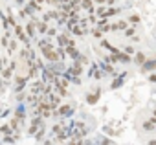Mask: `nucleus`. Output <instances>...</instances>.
<instances>
[{
    "label": "nucleus",
    "mask_w": 156,
    "mask_h": 145,
    "mask_svg": "<svg viewBox=\"0 0 156 145\" xmlns=\"http://www.w3.org/2000/svg\"><path fill=\"white\" fill-rule=\"evenodd\" d=\"M11 114H13V110H11V108H6L0 118H2V119H9V116H11Z\"/></svg>",
    "instance_id": "nucleus-40"
},
{
    "label": "nucleus",
    "mask_w": 156,
    "mask_h": 145,
    "mask_svg": "<svg viewBox=\"0 0 156 145\" xmlns=\"http://www.w3.org/2000/svg\"><path fill=\"white\" fill-rule=\"evenodd\" d=\"M145 145H156V138H149V140L145 141Z\"/></svg>",
    "instance_id": "nucleus-46"
},
{
    "label": "nucleus",
    "mask_w": 156,
    "mask_h": 145,
    "mask_svg": "<svg viewBox=\"0 0 156 145\" xmlns=\"http://www.w3.org/2000/svg\"><path fill=\"white\" fill-rule=\"evenodd\" d=\"M147 81H149V83H156V72H152V74L147 76Z\"/></svg>",
    "instance_id": "nucleus-41"
},
{
    "label": "nucleus",
    "mask_w": 156,
    "mask_h": 145,
    "mask_svg": "<svg viewBox=\"0 0 156 145\" xmlns=\"http://www.w3.org/2000/svg\"><path fill=\"white\" fill-rule=\"evenodd\" d=\"M107 24H110V20L108 19H98V28H103V26H107Z\"/></svg>",
    "instance_id": "nucleus-37"
},
{
    "label": "nucleus",
    "mask_w": 156,
    "mask_h": 145,
    "mask_svg": "<svg viewBox=\"0 0 156 145\" xmlns=\"http://www.w3.org/2000/svg\"><path fill=\"white\" fill-rule=\"evenodd\" d=\"M101 94H103V90H101V87L98 85H94L88 92H87V96H85V103H88V105H98L99 103V99H101Z\"/></svg>",
    "instance_id": "nucleus-3"
},
{
    "label": "nucleus",
    "mask_w": 156,
    "mask_h": 145,
    "mask_svg": "<svg viewBox=\"0 0 156 145\" xmlns=\"http://www.w3.org/2000/svg\"><path fill=\"white\" fill-rule=\"evenodd\" d=\"M28 76H22V74H15L13 77V94H19V92H24L28 90Z\"/></svg>",
    "instance_id": "nucleus-2"
},
{
    "label": "nucleus",
    "mask_w": 156,
    "mask_h": 145,
    "mask_svg": "<svg viewBox=\"0 0 156 145\" xmlns=\"http://www.w3.org/2000/svg\"><path fill=\"white\" fill-rule=\"evenodd\" d=\"M118 59H119V64H132V55L125 53L123 50L118 53Z\"/></svg>",
    "instance_id": "nucleus-22"
},
{
    "label": "nucleus",
    "mask_w": 156,
    "mask_h": 145,
    "mask_svg": "<svg viewBox=\"0 0 156 145\" xmlns=\"http://www.w3.org/2000/svg\"><path fill=\"white\" fill-rule=\"evenodd\" d=\"M107 6H108V8H114V6H118V0H107Z\"/></svg>",
    "instance_id": "nucleus-44"
},
{
    "label": "nucleus",
    "mask_w": 156,
    "mask_h": 145,
    "mask_svg": "<svg viewBox=\"0 0 156 145\" xmlns=\"http://www.w3.org/2000/svg\"><path fill=\"white\" fill-rule=\"evenodd\" d=\"M44 87H46V83H44L42 79H33V81L28 85V92L33 94V96H41L42 90H44Z\"/></svg>",
    "instance_id": "nucleus-5"
},
{
    "label": "nucleus",
    "mask_w": 156,
    "mask_h": 145,
    "mask_svg": "<svg viewBox=\"0 0 156 145\" xmlns=\"http://www.w3.org/2000/svg\"><path fill=\"white\" fill-rule=\"evenodd\" d=\"M73 114H75V105H72V103H62L57 110H53L51 112V118L53 119H70V118H73Z\"/></svg>",
    "instance_id": "nucleus-1"
},
{
    "label": "nucleus",
    "mask_w": 156,
    "mask_h": 145,
    "mask_svg": "<svg viewBox=\"0 0 156 145\" xmlns=\"http://www.w3.org/2000/svg\"><path fill=\"white\" fill-rule=\"evenodd\" d=\"M151 114H152V116L156 118V108H152V112H151Z\"/></svg>",
    "instance_id": "nucleus-48"
},
{
    "label": "nucleus",
    "mask_w": 156,
    "mask_h": 145,
    "mask_svg": "<svg viewBox=\"0 0 156 145\" xmlns=\"http://www.w3.org/2000/svg\"><path fill=\"white\" fill-rule=\"evenodd\" d=\"M75 61H79V62H81L83 66H90V64H92V61H90V57H88L87 53H81V55H79V57H77Z\"/></svg>",
    "instance_id": "nucleus-30"
},
{
    "label": "nucleus",
    "mask_w": 156,
    "mask_h": 145,
    "mask_svg": "<svg viewBox=\"0 0 156 145\" xmlns=\"http://www.w3.org/2000/svg\"><path fill=\"white\" fill-rule=\"evenodd\" d=\"M26 97H28V90L15 94V101H17V103H26Z\"/></svg>",
    "instance_id": "nucleus-31"
},
{
    "label": "nucleus",
    "mask_w": 156,
    "mask_h": 145,
    "mask_svg": "<svg viewBox=\"0 0 156 145\" xmlns=\"http://www.w3.org/2000/svg\"><path fill=\"white\" fill-rule=\"evenodd\" d=\"M121 50H123L125 53H129V55H132V57H134V55H136V53L140 51V50H138V48H136L134 44H125V46H123Z\"/></svg>",
    "instance_id": "nucleus-28"
},
{
    "label": "nucleus",
    "mask_w": 156,
    "mask_h": 145,
    "mask_svg": "<svg viewBox=\"0 0 156 145\" xmlns=\"http://www.w3.org/2000/svg\"><path fill=\"white\" fill-rule=\"evenodd\" d=\"M62 145H66V143H62Z\"/></svg>",
    "instance_id": "nucleus-51"
},
{
    "label": "nucleus",
    "mask_w": 156,
    "mask_h": 145,
    "mask_svg": "<svg viewBox=\"0 0 156 145\" xmlns=\"http://www.w3.org/2000/svg\"><path fill=\"white\" fill-rule=\"evenodd\" d=\"M41 145H42V143H41Z\"/></svg>",
    "instance_id": "nucleus-52"
},
{
    "label": "nucleus",
    "mask_w": 156,
    "mask_h": 145,
    "mask_svg": "<svg viewBox=\"0 0 156 145\" xmlns=\"http://www.w3.org/2000/svg\"><path fill=\"white\" fill-rule=\"evenodd\" d=\"M8 22H9V26H11V28H15V26L19 24V22H17V17H15L9 9H8Z\"/></svg>",
    "instance_id": "nucleus-33"
},
{
    "label": "nucleus",
    "mask_w": 156,
    "mask_h": 145,
    "mask_svg": "<svg viewBox=\"0 0 156 145\" xmlns=\"http://www.w3.org/2000/svg\"><path fill=\"white\" fill-rule=\"evenodd\" d=\"M99 46L107 51V53H119L121 51V48H118V46H114L110 41H107V39H101L99 41Z\"/></svg>",
    "instance_id": "nucleus-11"
},
{
    "label": "nucleus",
    "mask_w": 156,
    "mask_h": 145,
    "mask_svg": "<svg viewBox=\"0 0 156 145\" xmlns=\"http://www.w3.org/2000/svg\"><path fill=\"white\" fill-rule=\"evenodd\" d=\"M13 4H15L19 9H20V8H24V6L28 4V0H13Z\"/></svg>",
    "instance_id": "nucleus-39"
},
{
    "label": "nucleus",
    "mask_w": 156,
    "mask_h": 145,
    "mask_svg": "<svg viewBox=\"0 0 156 145\" xmlns=\"http://www.w3.org/2000/svg\"><path fill=\"white\" fill-rule=\"evenodd\" d=\"M140 72L141 74H152V72H156V57H149L141 66H140Z\"/></svg>",
    "instance_id": "nucleus-7"
},
{
    "label": "nucleus",
    "mask_w": 156,
    "mask_h": 145,
    "mask_svg": "<svg viewBox=\"0 0 156 145\" xmlns=\"http://www.w3.org/2000/svg\"><path fill=\"white\" fill-rule=\"evenodd\" d=\"M147 59H149V57H147V53H145V51H138V53L132 57V64H136V66L140 68V66H141Z\"/></svg>",
    "instance_id": "nucleus-16"
},
{
    "label": "nucleus",
    "mask_w": 156,
    "mask_h": 145,
    "mask_svg": "<svg viewBox=\"0 0 156 145\" xmlns=\"http://www.w3.org/2000/svg\"><path fill=\"white\" fill-rule=\"evenodd\" d=\"M141 129H143L145 132H156V118H154V116L147 118V119L141 123Z\"/></svg>",
    "instance_id": "nucleus-13"
},
{
    "label": "nucleus",
    "mask_w": 156,
    "mask_h": 145,
    "mask_svg": "<svg viewBox=\"0 0 156 145\" xmlns=\"http://www.w3.org/2000/svg\"><path fill=\"white\" fill-rule=\"evenodd\" d=\"M154 35H156V28H154Z\"/></svg>",
    "instance_id": "nucleus-50"
},
{
    "label": "nucleus",
    "mask_w": 156,
    "mask_h": 145,
    "mask_svg": "<svg viewBox=\"0 0 156 145\" xmlns=\"http://www.w3.org/2000/svg\"><path fill=\"white\" fill-rule=\"evenodd\" d=\"M103 130H105V134H107V136H118V134H119V132H116V130H114V129H110V127H105Z\"/></svg>",
    "instance_id": "nucleus-38"
},
{
    "label": "nucleus",
    "mask_w": 156,
    "mask_h": 145,
    "mask_svg": "<svg viewBox=\"0 0 156 145\" xmlns=\"http://www.w3.org/2000/svg\"><path fill=\"white\" fill-rule=\"evenodd\" d=\"M8 55H13L15 51H19V39H11L9 41V46H8Z\"/></svg>",
    "instance_id": "nucleus-25"
},
{
    "label": "nucleus",
    "mask_w": 156,
    "mask_h": 145,
    "mask_svg": "<svg viewBox=\"0 0 156 145\" xmlns=\"http://www.w3.org/2000/svg\"><path fill=\"white\" fill-rule=\"evenodd\" d=\"M116 26H118V31H121V33H123L130 24L127 22V19H119V20H116Z\"/></svg>",
    "instance_id": "nucleus-29"
},
{
    "label": "nucleus",
    "mask_w": 156,
    "mask_h": 145,
    "mask_svg": "<svg viewBox=\"0 0 156 145\" xmlns=\"http://www.w3.org/2000/svg\"><path fill=\"white\" fill-rule=\"evenodd\" d=\"M66 55H68V59H72V61H75L77 57L81 55V50L77 48V46H68L66 48Z\"/></svg>",
    "instance_id": "nucleus-19"
},
{
    "label": "nucleus",
    "mask_w": 156,
    "mask_h": 145,
    "mask_svg": "<svg viewBox=\"0 0 156 145\" xmlns=\"http://www.w3.org/2000/svg\"><path fill=\"white\" fill-rule=\"evenodd\" d=\"M35 24H37V33H39V37H46V33H48V30H50V24L44 22V20H41V19H37Z\"/></svg>",
    "instance_id": "nucleus-14"
},
{
    "label": "nucleus",
    "mask_w": 156,
    "mask_h": 145,
    "mask_svg": "<svg viewBox=\"0 0 156 145\" xmlns=\"http://www.w3.org/2000/svg\"><path fill=\"white\" fill-rule=\"evenodd\" d=\"M0 134H2L4 138H6V136H13V129L9 127V123H4V125H0Z\"/></svg>",
    "instance_id": "nucleus-27"
},
{
    "label": "nucleus",
    "mask_w": 156,
    "mask_h": 145,
    "mask_svg": "<svg viewBox=\"0 0 156 145\" xmlns=\"http://www.w3.org/2000/svg\"><path fill=\"white\" fill-rule=\"evenodd\" d=\"M30 55H31V48H24V46H22V48L19 50V59H20L22 62H26V61L30 59Z\"/></svg>",
    "instance_id": "nucleus-24"
},
{
    "label": "nucleus",
    "mask_w": 156,
    "mask_h": 145,
    "mask_svg": "<svg viewBox=\"0 0 156 145\" xmlns=\"http://www.w3.org/2000/svg\"><path fill=\"white\" fill-rule=\"evenodd\" d=\"M101 59H103V61H105L107 64H114V66H116V64H119V59H118V53H107V55H103Z\"/></svg>",
    "instance_id": "nucleus-20"
},
{
    "label": "nucleus",
    "mask_w": 156,
    "mask_h": 145,
    "mask_svg": "<svg viewBox=\"0 0 156 145\" xmlns=\"http://www.w3.org/2000/svg\"><path fill=\"white\" fill-rule=\"evenodd\" d=\"M83 145H98V143H96L92 138H85V140H83Z\"/></svg>",
    "instance_id": "nucleus-42"
},
{
    "label": "nucleus",
    "mask_w": 156,
    "mask_h": 145,
    "mask_svg": "<svg viewBox=\"0 0 156 145\" xmlns=\"http://www.w3.org/2000/svg\"><path fill=\"white\" fill-rule=\"evenodd\" d=\"M96 6H107V0H94Z\"/></svg>",
    "instance_id": "nucleus-45"
},
{
    "label": "nucleus",
    "mask_w": 156,
    "mask_h": 145,
    "mask_svg": "<svg viewBox=\"0 0 156 145\" xmlns=\"http://www.w3.org/2000/svg\"><path fill=\"white\" fill-rule=\"evenodd\" d=\"M70 33H72L73 37H85V35H88L90 31H88V30H85L81 24H75V26H72V28H70Z\"/></svg>",
    "instance_id": "nucleus-15"
},
{
    "label": "nucleus",
    "mask_w": 156,
    "mask_h": 145,
    "mask_svg": "<svg viewBox=\"0 0 156 145\" xmlns=\"http://www.w3.org/2000/svg\"><path fill=\"white\" fill-rule=\"evenodd\" d=\"M46 130H48V129H46V125H42V127H39V130H37V134L33 136L37 143H42V141L46 140Z\"/></svg>",
    "instance_id": "nucleus-21"
},
{
    "label": "nucleus",
    "mask_w": 156,
    "mask_h": 145,
    "mask_svg": "<svg viewBox=\"0 0 156 145\" xmlns=\"http://www.w3.org/2000/svg\"><path fill=\"white\" fill-rule=\"evenodd\" d=\"M13 116L19 118L20 123H22V127H24L26 125V118H28V105L26 103H17V107L13 110Z\"/></svg>",
    "instance_id": "nucleus-4"
},
{
    "label": "nucleus",
    "mask_w": 156,
    "mask_h": 145,
    "mask_svg": "<svg viewBox=\"0 0 156 145\" xmlns=\"http://www.w3.org/2000/svg\"><path fill=\"white\" fill-rule=\"evenodd\" d=\"M2 112H4V108H2V107H0V116H2Z\"/></svg>",
    "instance_id": "nucleus-49"
},
{
    "label": "nucleus",
    "mask_w": 156,
    "mask_h": 145,
    "mask_svg": "<svg viewBox=\"0 0 156 145\" xmlns=\"http://www.w3.org/2000/svg\"><path fill=\"white\" fill-rule=\"evenodd\" d=\"M8 85H9L8 81H4L2 77H0V94H2V92H4V87H8Z\"/></svg>",
    "instance_id": "nucleus-43"
},
{
    "label": "nucleus",
    "mask_w": 156,
    "mask_h": 145,
    "mask_svg": "<svg viewBox=\"0 0 156 145\" xmlns=\"http://www.w3.org/2000/svg\"><path fill=\"white\" fill-rule=\"evenodd\" d=\"M130 41H132V42H140L141 39H140V35H134V37H130Z\"/></svg>",
    "instance_id": "nucleus-47"
},
{
    "label": "nucleus",
    "mask_w": 156,
    "mask_h": 145,
    "mask_svg": "<svg viewBox=\"0 0 156 145\" xmlns=\"http://www.w3.org/2000/svg\"><path fill=\"white\" fill-rule=\"evenodd\" d=\"M9 37H6V35H2V37H0V46H2L4 50H8V46H9Z\"/></svg>",
    "instance_id": "nucleus-36"
},
{
    "label": "nucleus",
    "mask_w": 156,
    "mask_h": 145,
    "mask_svg": "<svg viewBox=\"0 0 156 145\" xmlns=\"http://www.w3.org/2000/svg\"><path fill=\"white\" fill-rule=\"evenodd\" d=\"M68 68L73 72V76H79V77H83V74H85V66H83L79 61H72V62L68 64Z\"/></svg>",
    "instance_id": "nucleus-12"
},
{
    "label": "nucleus",
    "mask_w": 156,
    "mask_h": 145,
    "mask_svg": "<svg viewBox=\"0 0 156 145\" xmlns=\"http://www.w3.org/2000/svg\"><path fill=\"white\" fill-rule=\"evenodd\" d=\"M57 35H59V28H57V26H50V30H48L46 37H50V39H55Z\"/></svg>",
    "instance_id": "nucleus-32"
},
{
    "label": "nucleus",
    "mask_w": 156,
    "mask_h": 145,
    "mask_svg": "<svg viewBox=\"0 0 156 145\" xmlns=\"http://www.w3.org/2000/svg\"><path fill=\"white\" fill-rule=\"evenodd\" d=\"M8 64H9V59H8V55H2V57H0V74H2V70H4Z\"/></svg>",
    "instance_id": "nucleus-34"
},
{
    "label": "nucleus",
    "mask_w": 156,
    "mask_h": 145,
    "mask_svg": "<svg viewBox=\"0 0 156 145\" xmlns=\"http://www.w3.org/2000/svg\"><path fill=\"white\" fill-rule=\"evenodd\" d=\"M24 30H26V33H28V37L31 39V41H37L39 39V33H37V24H35V20H28V22H24Z\"/></svg>",
    "instance_id": "nucleus-8"
},
{
    "label": "nucleus",
    "mask_w": 156,
    "mask_h": 145,
    "mask_svg": "<svg viewBox=\"0 0 156 145\" xmlns=\"http://www.w3.org/2000/svg\"><path fill=\"white\" fill-rule=\"evenodd\" d=\"M125 19H127V22H129L130 26H140V24H141V15H140V13H130V15H127Z\"/></svg>",
    "instance_id": "nucleus-18"
},
{
    "label": "nucleus",
    "mask_w": 156,
    "mask_h": 145,
    "mask_svg": "<svg viewBox=\"0 0 156 145\" xmlns=\"http://www.w3.org/2000/svg\"><path fill=\"white\" fill-rule=\"evenodd\" d=\"M90 79H94V81H101L103 77H105V74L101 72V68L98 66V62H92L90 66H88V74H87Z\"/></svg>",
    "instance_id": "nucleus-6"
},
{
    "label": "nucleus",
    "mask_w": 156,
    "mask_h": 145,
    "mask_svg": "<svg viewBox=\"0 0 156 145\" xmlns=\"http://www.w3.org/2000/svg\"><path fill=\"white\" fill-rule=\"evenodd\" d=\"M127 74H129L127 70H125V72H119V76H118V77H114V79H112V83H110V90H118L119 87H123V85H125V81H127Z\"/></svg>",
    "instance_id": "nucleus-10"
},
{
    "label": "nucleus",
    "mask_w": 156,
    "mask_h": 145,
    "mask_svg": "<svg viewBox=\"0 0 156 145\" xmlns=\"http://www.w3.org/2000/svg\"><path fill=\"white\" fill-rule=\"evenodd\" d=\"M70 85H75V87H81V85H83V77H79V76H73V77L70 79Z\"/></svg>",
    "instance_id": "nucleus-35"
},
{
    "label": "nucleus",
    "mask_w": 156,
    "mask_h": 145,
    "mask_svg": "<svg viewBox=\"0 0 156 145\" xmlns=\"http://www.w3.org/2000/svg\"><path fill=\"white\" fill-rule=\"evenodd\" d=\"M90 35H92L96 41H101V39H105V33H103V31H101L98 26H94V28L90 30Z\"/></svg>",
    "instance_id": "nucleus-26"
},
{
    "label": "nucleus",
    "mask_w": 156,
    "mask_h": 145,
    "mask_svg": "<svg viewBox=\"0 0 156 145\" xmlns=\"http://www.w3.org/2000/svg\"><path fill=\"white\" fill-rule=\"evenodd\" d=\"M0 77H2L4 81H8V83H9V81L15 77V70H13L11 66H6V68L2 70V74H0Z\"/></svg>",
    "instance_id": "nucleus-17"
},
{
    "label": "nucleus",
    "mask_w": 156,
    "mask_h": 145,
    "mask_svg": "<svg viewBox=\"0 0 156 145\" xmlns=\"http://www.w3.org/2000/svg\"><path fill=\"white\" fill-rule=\"evenodd\" d=\"M46 101H48V105H50L51 110H57V108L62 105V97H61L59 94H55V92H51L50 96H46Z\"/></svg>",
    "instance_id": "nucleus-9"
},
{
    "label": "nucleus",
    "mask_w": 156,
    "mask_h": 145,
    "mask_svg": "<svg viewBox=\"0 0 156 145\" xmlns=\"http://www.w3.org/2000/svg\"><path fill=\"white\" fill-rule=\"evenodd\" d=\"M138 31H140V26H129V28L123 31V37H125V39H130V37L138 35Z\"/></svg>",
    "instance_id": "nucleus-23"
}]
</instances>
